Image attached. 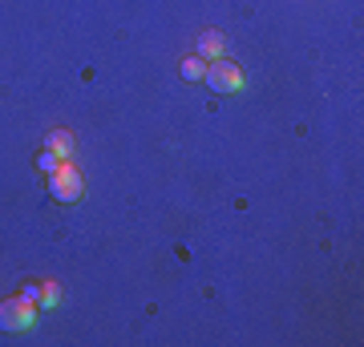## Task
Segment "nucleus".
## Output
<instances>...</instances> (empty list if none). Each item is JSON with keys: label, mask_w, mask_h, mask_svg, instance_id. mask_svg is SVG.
<instances>
[{"label": "nucleus", "mask_w": 364, "mask_h": 347, "mask_svg": "<svg viewBox=\"0 0 364 347\" xmlns=\"http://www.w3.org/2000/svg\"><path fill=\"white\" fill-rule=\"evenodd\" d=\"M33 323H37V303H28L25 295L0 303V331H28Z\"/></svg>", "instance_id": "f257e3e1"}, {"label": "nucleus", "mask_w": 364, "mask_h": 347, "mask_svg": "<svg viewBox=\"0 0 364 347\" xmlns=\"http://www.w3.org/2000/svg\"><path fill=\"white\" fill-rule=\"evenodd\" d=\"M215 93H235V89H243V73H239V65L227 61V57H219V61H210L207 65V77H203Z\"/></svg>", "instance_id": "f03ea898"}, {"label": "nucleus", "mask_w": 364, "mask_h": 347, "mask_svg": "<svg viewBox=\"0 0 364 347\" xmlns=\"http://www.w3.org/2000/svg\"><path fill=\"white\" fill-rule=\"evenodd\" d=\"M49 194L57 198V202H77L81 198V174L65 162L57 174H49Z\"/></svg>", "instance_id": "7ed1b4c3"}, {"label": "nucleus", "mask_w": 364, "mask_h": 347, "mask_svg": "<svg viewBox=\"0 0 364 347\" xmlns=\"http://www.w3.org/2000/svg\"><path fill=\"white\" fill-rule=\"evenodd\" d=\"M223 49H227V45H223V33H215V28H210V33H203V37H198L195 57H203V61H219Z\"/></svg>", "instance_id": "20e7f679"}, {"label": "nucleus", "mask_w": 364, "mask_h": 347, "mask_svg": "<svg viewBox=\"0 0 364 347\" xmlns=\"http://www.w3.org/2000/svg\"><path fill=\"white\" fill-rule=\"evenodd\" d=\"M45 150H53L57 158H65V162H69V154H73V133H69V129H49Z\"/></svg>", "instance_id": "39448f33"}, {"label": "nucleus", "mask_w": 364, "mask_h": 347, "mask_svg": "<svg viewBox=\"0 0 364 347\" xmlns=\"http://www.w3.org/2000/svg\"><path fill=\"white\" fill-rule=\"evenodd\" d=\"M178 73H182V81H203L207 77V61H203V57H186V61L178 65Z\"/></svg>", "instance_id": "423d86ee"}, {"label": "nucleus", "mask_w": 364, "mask_h": 347, "mask_svg": "<svg viewBox=\"0 0 364 347\" xmlns=\"http://www.w3.org/2000/svg\"><path fill=\"white\" fill-rule=\"evenodd\" d=\"M37 166L45 170V174H57V170L65 166V158H57V154H53V150H45V154L37 158Z\"/></svg>", "instance_id": "0eeeda50"}, {"label": "nucleus", "mask_w": 364, "mask_h": 347, "mask_svg": "<svg viewBox=\"0 0 364 347\" xmlns=\"http://www.w3.org/2000/svg\"><path fill=\"white\" fill-rule=\"evenodd\" d=\"M45 291H41V307H57V287L53 283H41Z\"/></svg>", "instance_id": "6e6552de"}, {"label": "nucleus", "mask_w": 364, "mask_h": 347, "mask_svg": "<svg viewBox=\"0 0 364 347\" xmlns=\"http://www.w3.org/2000/svg\"><path fill=\"white\" fill-rule=\"evenodd\" d=\"M41 291H45V287H33V283H28L25 291H21V295H25L28 303H41Z\"/></svg>", "instance_id": "1a4fd4ad"}]
</instances>
